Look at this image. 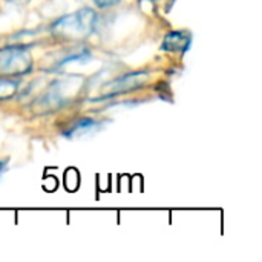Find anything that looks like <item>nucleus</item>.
Listing matches in <instances>:
<instances>
[{
  "mask_svg": "<svg viewBox=\"0 0 262 262\" xmlns=\"http://www.w3.org/2000/svg\"><path fill=\"white\" fill-rule=\"evenodd\" d=\"M97 21V15L92 9H81L77 11L71 15H64L63 18H60L55 26L54 31L61 34L63 37H84L89 35L95 26Z\"/></svg>",
  "mask_w": 262,
  "mask_h": 262,
  "instance_id": "nucleus-1",
  "label": "nucleus"
},
{
  "mask_svg": "<svg viewBox=\"0 0 262 262\" xmlns=\"http://www.w3.org/2000/svg\"><path fill=\"white\" fill-rule=\"evenodd\" d=\"M32 68L31 54L21 46H8L0 49V77H18Z\"/></svg>",
  "mask_w": 262,
  "mask_h": 262,
  "instance_id": "nucleus-2",
  "label": "nucleus"
},
{
  "mask_svg": "<svg viewBox=\"0 0 262 262\" xmlns=\"http://www.w3.org/2000/svg\"><path fill=\"white\" fill-rule=\"evenodd\" d=\"M147 74L146 72H132L129 75H123L104 86V91H107L109 95L114 94H123V92H130L132 89L141 86L146 81Z\"/></svg>",
  "mask_w": 262,
  "mask_h": 262,
  "instance_id": "nucleus-3",
  "label": "nucleus"
},
{
  "mask_svg": "<svg viewBox=\"0 0 262 262\" xmlns=\"http://www.w3.org/2000/svg\"><path fill=\"white\" fill-rule=\"evenodd\" d=\"M190 48V34L186 31H175L170 32L163 43V49L170 52H181L184 54Z\"/></svg>",
  "mask_w": 262,
  "mask_h": 262,
  "instance_id": "nucleus-4",
  "label": "nucleus"
},
{
  "mask_svg": "<svg viewBox=\"0 0 262 262\" xmlns=\"http://www.w3.org/2000/svg\"><path fill=\"white\" fill-rule=\"evenodd\" d=\"M97 127H98V123H97L95 120H92V118H81V120H78L75 124H72V126L69 127V130L64 132V135L69 137V138H80V137H83V135L91 134V132L95 130Z\"/></svg>",
  "mask_w": 262,
  "mask_h": 262,
  "instance_id": "nucleus-5",
  "label": "nucleus"
},
{
  "mask_svg": "<svg viewBox=\"0 0 262 262\" xmlns=\"http://www.w3.org/2000/svg\"><path fill=\"white\" fill-rule=\"evenodd\" d=\"M18 89L17 80L12 77H0V100L11 98Z\"/></svg>",
  "mask_w": 262,
  "mask_h": 262,
  "instance_id": "nucleus-6",
  "label": "nucleus"
},
{
  "mask_svg": "<svg viewBox=\"0 0 262 262\" xmlns=\"http://www.w3.org/2000/svg\"><path fill=\"white\" fill-rule=\"evenodd\" d=\"M120 0H94L95 5H98L100 8H107V6H112L115 3H118Z\"/></svg>",
  "mask_w": 262,
  "mask_h": 262,
  "instance_id": "nucleus-7",
  "label": "nucleus"
},
{
  "mask_svg": "<svg viewBox=\"0 0 262 262\" xmlns=\"http://www.w3.org/2000/svg\"><path fill=\"white\" fill-rule=\"evenodd\" d=\"M3 169H5V164H3V163H0V173L3 172Z\"/></svg>",
  "mask_w": 262,
  "mask_h": 262,
  "instance_id": "nucleus-8",
  "label": "nucleus"
}]
</instances>
